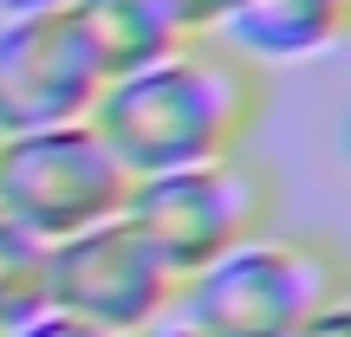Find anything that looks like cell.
Returning <instances> with one entry per match:
<instances>
[{"label": "cell", "instance_id": "1", "mask_svg": "<svg viewBox=\"0 0 351 337\" xmlns=\"http://www.w3.org/2000/svg\"><path fill=\"white\" fill-rule=\"evenodd\" d=\"M267 117V72L228 52L221 39H182L156 65L111 78L91 111V130L124 163L130 182L176 175L195 163L247 156Z\"/></svg>", "mask_w": 351, "mask_h": 337}, {"label": "cell", "instance_id": "2", "mask_svg": "<svg viewBox=\"0 0 351 337\" xmlns=\"http://www.w3.org/2000/svg\"><path fill=\"white\" fill-rule=\"evenodd\" d=\"M339 312H351L345 253L326 234L267 227L241 253H228L208 273L182 279L169 318H182L202 337H313Z\"/></svg>", "mask_w": 351, "mask_h": 337}, {"label": "cell", "instance_id": "3", "mask_svg": "<svg viewBox=\"0 0 351 337\" xmlns=\"http://www.w3.org/2000/svg\"><path fill=\"white\" fill-rule=\"evenodd\" d=\"M280 214V182L254 156H221V163H195L176 175H150L130 188L124 221L163 253L176 279L208 273L215 260L241 253L261 240Z\"/></svg>", "mask_w": 351, "mask_h": 337}, {"label": "cell", "instance_id": "4", "mask_svg": "<svg viewBox=\"0 0 351 337\" xmlns=\"http://www.w3.org/2000/svg\"><path fill=\"white\" fill-rule=\"evenodd\" d=\"M130 188L137 182L91 124L0 137V221L33 234L39 247H59L85 227L117 221L130 208Z\"/></svg>", "mask_w": 351, "mask_h": 337}, {"label": "cell", "instance_id": "5", "mask_svg": "<svg viewBox=\"0 0 351 337\" xmlns=\"http://www.w3.org/2000/svg\"><path fill=\"white\" fill-rule=\"evenodd\" d=\"M176 292H182V279L124 214L46 247V312H65L111 337H137L163 325L176 312Z\"/></svg>", "mask_w": 351, "mask_h": 337}, {"label": "cell", "instance_id": "6", "mask_svg": "<svg viewBox=\"0 0 351 337\" xmlns=\"http://www.w3.org/2000/svg\"><path fill=\"white\" fill-rule=\"evenodd\" d=\"M104 98V72L78 33L72 7L20 13L0 26V137L91 124Z\"/></svg>", "mask_w": 351, "mask_h": 337}, {"label": "cell", "instance_id": "7", "mask_svg": "<svg viewBox=\"0 0 351 337\" xmlns=\"http://www.w3.org/2000/svg\"><path fill=\"white\" fill-rule=\"evenodd\" d=\"M351 26V0H241L221 20V46L247 65H300L326 59Z\"/></svg>", "mask_w": 351, "mask_h": 337}, {"label": "cell", "instance_id": "8", "mask_svg": "<svg viewBox=\"0 0 351 337\" xmlns=\"http://www.w3.org/2000/svg\"><path fill=\"white\" fill-rule=\"evenodd\" d=\"M72 20H78V33H85L91 59H98L104 85L143 72V65H156L169 46H182V33L156 13V0H72Z\"/></svg>", "mask_w": 351, "mask_h": 337}, {"label": "cell", "instance_id": "9", "mask_svg": "<svg viewBox=\"0 0 351 337\" xmlns=\"http://www.w3.org/2000/svg\"><path fill=\"white\" fill-rule=\"evenodd\" d=\"M46 312V247L0 221V337L26 331Z\"/></svg>", "mask_w": 351, "mask_h": 337}, {"label": "cell", "instance_id": "10", "mask_svg": "<svg viewBox=\"0 0 351 337\" xmlns=\"http://www.w3.org/2000/svg\"><path fill=\"white\" fill-rule=\"evenodd\" d=\"M234 7H241V0H156V13H163L182 39H215Z\"/></svg>", "mask_w": 351, "mask_h": 337}, {"label": "cell", "instance_id": "11", "mask_svg": "<svg viewBox=\"0 0 351 337\" xmlns=\"http://www.w3.org/2000/svg\"><path fill=\"white\" fill-rule=\"evenodd\" d=\"M13 337H111V331H98V325H78V318H65V312H39L26 331H13Z\"/></svg>", "mask_w": 351, "mask_h": 337}, {"label": "cell", "instance_id": "12", "mask_svg": "<svg viewBox=\"0 0 351 337\" xmlns=\"http://www.w3.org/2000/svg\"><path fill=\"white\" fill-rule=\"evenodd\" d=\"M59 7H72V0H0L7 20H20V13H59Z\"/></svg>", "mask_w": 351, "mask_h": 337}, {"label": "cell", "instance_id": "13", "mask_svg": "<svg viewBox=\"0 0 351 337\" xmlns=\"http://www.w3.org/2000/svg\"><path fill=\"white\" fill-rule=\"evenodd\" d=\"M137 337H202V331H189L182 318H163V325H150V331H137Z\"/></svg>", "mask_w": 351, "mask_h": 337}, {"label": "cell", "instance_id": "14", "mask_svg": "<svg viewBox=\"0 0 351 337\" xmlns=\"http://www.w3.org/2000/svg\"><path fill=\"white\" fill-rule=\"evenodd\" d=\"M313 337H351V312H339V318H326V325H319Z\"/></svg>", "mask_w": 351, "mask_h": 337}]
</instances>
